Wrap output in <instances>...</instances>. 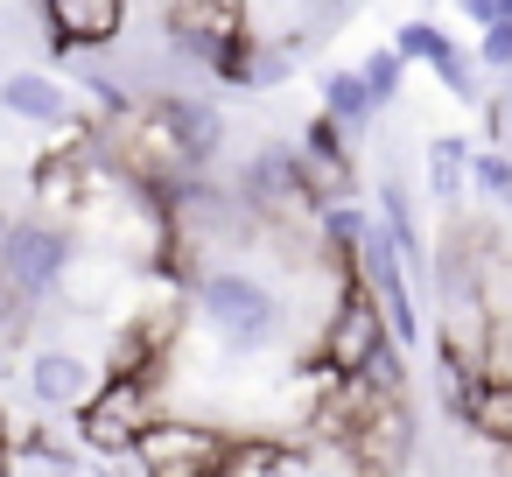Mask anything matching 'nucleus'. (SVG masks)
Returning a JSON list of instances; mask_svg holds the SVG:
<instances>
[{
  "label": "nucleus",
  "instance_id": "obj_1",
  "mask_svg": "<svg viewBox=\"0 0 512 477\" xmlns=\"http://www.w3.org/2000/svg\"><path fill=\"white\" fill-rule=\"evenodd\" d=\"M190 302H197L204 330H218V344H225L232 358L267 351V344H274V330H281V295H274V288H267L253 267H239V260L197 267Z\"/></svg>",
  "mask_w": 512,
  "mask_h": 477
},
{
  "label": "nucleus",
  "instance_id": "obj_2",
  "mask_svg": "<svg viewBox=\"0 0 512 477\" xmlns=\"http://www.w3.org/2000/svg\"><path fill=\"white\" fill-rule=\"evenodd\" d=\"M232 456L239 442L211 421H190V414H162L134 456H127V477H232Z\"/></svg>",
  "mask_w": 512,
  "mask_h": 477
},
{
  "label": "nucleus",
  "instance_id": "obj_3",
  "mask_svg": "<svg viewBox=\"0 0 512 477\" xmlns=\"http://www.w3.org/2000/svg\"><path fill=\"white\" fill-rule=\"evenodd\" d=\"M386 351H393V337H386V316H379L372 288H358V281H351V288L330 302V316H323L316 365H323L330 379H358V372H372Z\"/></svg>",
  "mask_w": 512,
  "mask_h": 477
},
{
  "label": "nucleus",
  "instance_id": "obj_4",
  "mask_svg": "<svg viewBox=\"0 0 512 477\" xmlns=\"http://www.w3.org/2000/svg\"><path fill=\"white\" fill-rule=\"evenodd\" d=\"M162 414H155V379H106L85 407H78V435H85V449L92 456H134V442L155 428Z\"/></svg>",
  "mask_w": 512,
  "mask_h": 477
},
{
  "label": "nucleus",
  "instance_id": "obj_5",
  "mask_svg": "<svg viewBox=\"0 0 512 477\" xmlns=\"http://www.w3.org/2000/svg\"><path fill=\"white\" fill-rule=\"evenodd\" d=\"M71 260H78V246L50 218H15L8 232H0V281H8L15 295H29V302H43L50 288H64Z\"/></svg>",
  "mask_w": 512,
  "mask_h": 477
},
{
  "label": "nucleus",
  "instance_id": "obj_6",
  "mask_svg": "<svg viewBox=\"0 0 512 477\" xmlns=\"http://www.w3.org/2000/svg\"><path fill=\"white\" fill-rule=\"evenodd\" d=\"M337 456H344L351 477H400L407 456H414V414H407V400H379V407H365V414L344 428Z\"/></svg>",
  "mask_w": 512,
  "mask_h": 477
},
{
  "label": "nucleus",
  "instance_id": "obj_7",
  "mask_svg": "<svg viewBox=\"0 0 512 477\" xmlns=\"http://www.w3.org/2000/svg\"><path fill=\"white\" fill-rule=\"evenodd\" d=\"M127 8L120 0H50L43 8V29H50V50L64 57H99V50H113L120 36H127Z\"/></svg>",
  "mask_w": 512,
  "mask_h": 477
},
{
  "label": "nucleus",
  "instance_id": "obj_8",
  "mask_svg": "<svg viewBox=\"0 0 512 477\" xmlns=\"http://www.w3.org/2000/svg\"><path fill=\"white\" fill-rule=\"evenodd\" d=\"M155 106H162V127H169V141H176L183 176H211V162H218V148H225V113H218L211 99H197V92H162Z\"/></svg>",
  "mask_w": 512,
  "mask_h": 477
},
{
  "label": "nucleus",
  "instance_id": "obj_9",
  "mask_svg": "<svg viewBox=\"0 0 512 477\" xmlns=\"http://www.w3.org/2000/svg\"><path fill=\"white\" fill-rule=\"evenodd\" d=\"M393 57H400V64H428V71L442 78V92L477 99V71H470V57H463L456 36H442L435 22H407V29L393 36Z\"/></svg>",
  "mask_w": 512,
  "mask_h": 477
},
{
  "label": "nucleus",
  "instance_id": "obj_10",
  "mask_svg": "<svg viewBox=\"0 0 512 477\" xmlns=\"http://www.w3.org/2000/svg\"><path fill=\"white\" fill-rule=\"evenodd\" d=\"M0 113L29 120V127H71L78 120V99L50 71H8V78H0Z\"/></svg>",
  "mask_w": 512,
  "mask_h": 477
},
{
  "label": "nucleus",
  "instance_id": "obj_11",
  "mask_svg": "<svg viewBox=\"0 0 512 477\" xmlns=\"http://www.w3.org/2000/svg\"><path fill=\"white\" fill-rule=\"evenodd\" d=\"M29 393H36V407H50V414H78V407L99 393V379H92V365H85L78 351H36Z\"/></svg>",
  "mask_w": 512,
  "mask_h": 477
},
{
  "label": "nucleus",
  "instance_id": "obj_12",
  "mask_svg": "<svg viewBox=\"0 0 512 477\" xmlns=\"http://www.w3.org/2000/svg\"><path fill=\"white\" fill-rule=\"evenodd\" d=\"M323 120L351 141V134H365L372 120H379V106H372V92H365V78L358 71H330L323 78Z\"/></svg>",
  "mask_w": 512,
  "mask_h": 477
},
{
  "label": "nucleus",
  "instance_id": "obj_13",
  "mask_svg": "<svg viewBox=\"0 0 512 477\" xmlns=\"http://www.w3.org/2000/svg\"><path fill=\"white\" fill-rule=\"evenodd\" d=\"M463 183H470V148L463 141H428V190L442 211L463 204Z\"/></svg>",
  "mask_w": 512,
  "mask_h": 477
},
{
  "label": "nucleus",
  "instance_id": "obj_14",
  "mask_svg": "<svg viewBox=\"0 0 512 477\" xmlns=\"http://www.w3.org/2000/svg\"><path fill=\"white\" fill-rule=\"evenodd\" d=\"M8 456H15V477H85V463H78V456H64L50 435H22Z\"/></svg>",
  "mask_w": 512,
  "mask_h": 477
},
{
  "label": "nucleus",
  "instance_id": "obj_15",
  "mask_svg": "<svg viewBox=\"0 0 512 477\" xmlns=\"http://www.w3.org/2000/svg\"><path fill=\"white\" fill-rule=\"evenodd\" d=\"M358 78H365L372 106H393V99H400V78H407V64H400L393 50H372V57L358 64Z\"/></svg>",
  "mask_w": 512,
  "mask_h": 477
},
{
  "label": "nucleus",
  "instance_id": "obj_16",
  "mask_svg": "<svg viewBox=\"0 0 512 477\" xmlns=\"http://www.w3.org/2000/svg\"><path fill=\"white\" fill-rule=\"evenodd\" d=\"M470 183H477L484 197H498V204H505V197H512V155H505V148L470 155Z\"/></svg>",
  "mask_w": 512,
  "mask_h": 477
},
{
  "label": "nucleus",
  "instance_id": "obj_17",
  "mask_svg": "<svg viewBox=\"0 0 512 477\" xmlns=\"http://www.w3.org/2000/svg\"><path fill=\"white\" fill-rule=\"evenodd\" d=\"M211 78H225V85L246 92V85H253V36H232V43L211 57Z\"/></svg>",
  "mask_w": 512,
  "mask_h": 477
},
{
  "label": "nucleus",
  "instance_id": "obj_18",
  "mask_svg": "<svg viewBox=\"0 0 512 477\" xmlns=\"http://www.w3.org/2000/svg\"><path fill=\"white\" fill-rule=\"evenodd\" d=\"M477 64H484V71H512V22H498V29L477 43Z\"/></svg>",
  "mask_w": 512,
  "mask_h": 477
},
{
  "label": "nucleus",
  "instance_id": "obj_19",
  "mask_svg": "<svg viewBox=\"0 0 512 477\" xmlns=\"http://www.w3.org/2000/svg\"><path fill=\"white\" fill-rule=\"evenodd\" d=\"M484 372H491L498 386H512V323H498V337H491V358H484Z\"/></svg>",
  "mask_w": 512,
  "mask_h": 477
},
{
  "label": "nucleus",
  "instance_id": "obj_20",
  "mask_svg": "<svg viewBox=\"0 0 512 477\" xmlns=\"http://www.w3.org/2000/svg\"><path fill=\"white\" fill-rule=\"evenodd\" d=\"M505 120H512V92H505V99L491 106V127H505Z\"/></svg>",
  "mask_w": 512,
  "mask_h": 477
},
{
  "label": "nucleus",
  "instance_id": "obj_21",
  "mask_svg": "<svg viewBox=\"0 0 512 477\" xmlns=\"http://www.w3.org/2000/svg\"><path fill=\"white\" fill-rule=\"evenodd\" d=\"M0 477H15V456H8V449H0Z\"/></svg>",
  "mask_w": 512,
  "mask_h": 477
},
{
  "label": "nucleus",
  "instance_id": "obj_22",
  "mask_svg": "<svg viewBox=\"0 0 512 477\" xmlns=\"http://www.w3.org/2000/svg\"><path fill=\"white\" fill-rule=\"evenodd\" d=\"M505 204H512V197H505Z\"/></svg>",
  "mask_w": 512,
  "mask_h": 477
}]
</instances>
